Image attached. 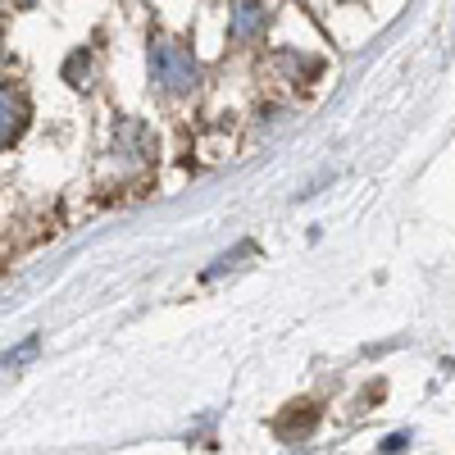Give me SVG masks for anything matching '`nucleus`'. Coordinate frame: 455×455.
<instances>
[{"instance_id":"nucleus-2","label":"nucleus","mask_w":455,"mask_h":455,"mask_svg":"<svg viewBox=\"0 0 455 455\" xmlns=\"http://www.w3.org/2000/svg\"><path fill=\"white\" fill-rule=\"evenodd\" d=\"M28 124V105L19 100V92L10 87H0V150H5Z\"/></svg>"},{"instance_id":"nucleus-4","label":"nucleus","mask_w":455,"mask_h":455,"mask_svg":"<svg viewBox=\"0 0 455 455\" xmlns=\"http://www.w3.org/2000/svg\"><path fill=\"white\" fill-rule=\"evenodd\" d=\"M32 351H36V341H23V347H19L14 355H5V364H19V360H28Z\"/></svg>"},{"instance_id":"nucleus-3","label":"nucleus","mask_w":455,"mask_h":455,"mask_svg":"<svg viewBox=\"0 0 455 455\" xmlns=\"http://www.w3.org/2000/svg\"><path fill=\"white\" fill-rule=\"evenodd\" d=\"M259 23H264V5L246 0V5H237V14H233V36H251Z\"/></svg>"},{"instance_id":"nucleus-5","label":"nucleus","mask_w":455,"mask_h":455,"mask_svg":"<svg viewBox=\"0 0 455 455\" xmlns=\"http://www.w3.org/2000/svg\"><path fill=\"white\" fill-rule=\"evenodd\" d=\"M405 442H410V437H405V433H396V437H387V442H383V451H387V455H396V451H405Z\"/></svg>"},{"instance_id":"nucleus-1","label":"nucleus","mask_w":455,"mask_h":455,"mask_svg":"<svg viewBox=\"0 0 455 455\" xmlns=\"http://www.w3.org/2000/svg\"><path fill=\"white\" fill-rule=\"evenodd\" d=\"M150 78H156L169 96H187L196 87V60L178 42H156L150 46Z\"/></svg>"}]
</instances>
